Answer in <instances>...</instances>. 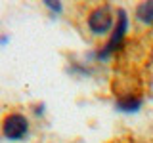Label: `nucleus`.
Masks as SVG:
<instances>
[{"instance_id":"nucleus-1","label":"nucleus","mask_w":153,"mask_h":143,"mask_svg":"<svg viewBox=\"0 0 153 143\" xmlns=\"http://www.w3.org/2000/svg\"><path fill=\"white\" fill-rule=\"evenodd\" d=\"M126 31H128V15L126 12H124L123 8L117 10V23H115L113 31H111V38L107 40V44H105L102 50L98 52V54H94V57H98V59H109L117 50H121L124 46V38H126Z\"/></svg>"},{"instance_id":"nucleus-4","label":"nucleus","mask_w":153,"mask_h":143,"mask_svg":"<svg viewBox=\"0 0 153 143\" xmlns=\"http://www.w3.org/2000/svg\"><path fill=\"white\" fill-rule=\"evenodd\" d=\"M115 107L121 113H138L142 109V97L140 95H134V94H123L117 97Z\"/></svg>"},{"instance_id":"nucleus-6","label":"nucleus","mask_w":153,"mask_h":143,"mask_svg":"<svg viewBox=\"0 0 153 143\" xmlns=\"http://www.w3.org/2000/svg\"><path fill=\"white\" fill-rule=\"evenodd\" d=\"M44 6L50 10V12H54V13H59L61 10H63V4L61 2H57V0H46L44 2Z\"/></svg>"},{"instance_id":"nucleus-5","label":"nucleus","mask_w":153,"mask_h":143,"mask_svg":"<svg viewBox=\"0 0 153 143\" xmlns=\"http://www.w3.org/2000/svg\"><path fill=\"white\" fill-rule=\"evenodd\" d=\"M136 17L143 25L153 27V2H143L136 8Z\"/></svg>"},{"instance_id":"nucleus-2","label":"nucleus","mask_w":153,"mask_h":143,"mask_svg":"<svg viewBox=\"0 0 153 143\" xmlns=\"http://www.w3.org/2000/svg\"><path fill=\"white\" fill-rule=\"evenodd\" d=\"M115 27V17H113V10L109 4L98 6L92 10L88 15V29L94 35H105V32L113 31Z\"/></svg>"},{"instance_id":"nucleus-3","label":"nucleus","mask_w":153,"mask_h":143,"mask_svg":"<svg viewBox=\"0 0 153 143\" xmlns=\"http://www.w3.org/2000/svg\"><path fill=\"white\" fill-rule=\"evenodd\" d=\"M2 133L10 141H21L29 133V120L21 113H10L2 122Z\"/></svg>"}]
</instances>
